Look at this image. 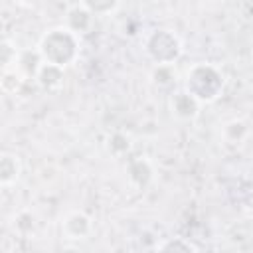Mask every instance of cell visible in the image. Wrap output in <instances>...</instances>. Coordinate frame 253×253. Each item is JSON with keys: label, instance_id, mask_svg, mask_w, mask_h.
<instances>
[{"label": "cell", "instance_id": "obj_1", "mask_svg": "<svg viewBox=\"0 0 253 253\" xmlns=\"http://www.w3.org/2000/svg\"><path fill=\"white\" fill-rule=\"evenodd\" d=\"M36 47L43 63L65 69L77 61L79 51H81V42H79V36H75L69 28L61 24V26H53L45 30Z\"/></svg>", "mask_w": 253, "mask_h": 253}, {"label": "cell", "instance_id": "obj_2", "mask_svg": "<svg viewBox=\"0 0 253 253\" xmlns=\"http://www.w3.org/2000/svg\"><path fill=\"white\" fill-rule=\"evenodd\" d=\"M182 87L200 105H210L221 97L225 89V75L215 63L198 61V63H192L184 73Z\"/></svg>", "mask_w": 253, "mask_h": 253}, {"label": "cell", "instance_id": "obj_3", "mask_svg": "<svg viewBox=\"0 0 253 253\" xmlns=\"http://www.w3.org/2000/svg\"><path fill=\"white\" fill-rule=\"evenodd\" d=\"M142 49L154 65H176L184 53L182 40L168 28H156L144 36Z\"/></svg>", "mask_w": 253, "mask_h": 253}, {"label": "cell", "instance_id": "obj_4", "mask_svg": "<svg viewBox=\"0 0 253 253\" xmlns=\"http://www.w3.org/2000/svg\"><path fill=\"white\" fill-rule=\"evenodd\" d=\"M93 219L83 210H71L61 217V235L67 241H85L93 235Z\"/></svg>", "mask_w": 253, "mask_h": 253}, {"label": "cell", "instance_id": "obj_5", "mask_svg": "<svg viewBox=\"0 0 253 253\" xmlns=\"http://www.w3.org/2000/svg\"><path fill=\"white\" fill-rule=\"evenodd\" d=\"M168 109H170V115L180 121V123H192L200 117V111H202V105L184 89H174L168 97Z\"/></svg>", "mask_w": 253, "mask_h": 253}, {"label": "cell", "instance_id": "obj_6", "mask_svg": "<svg viewBox=\"0 0 253 253\" xmlns=\"http://www.w3.org/2000/svg\"><path fill=\"white\" fill-rule=\"evenodd\" d=\"M63 26L69 28L75 36H87L91 34L93 26H95V16L93 12L85 6V2H75V4H69L65 8V20H63Z\"/></svg>", "mask_w": 253, "mask_h": 253}, {"label": "cell", "instance_id": "obj_7", "mask_svg": "<svg viewBox=\"0 0 253 253\" xmlns=\"http://www.w3.org/2000/svg\"><path fill=\"white\" fill-rule=\"evenodd\" d=\"M125 174L134 190H146L154 180V166L146 156H132L126 160Z\"/></svg>", "mask_w": 253, "mask_h": 253}, {"label": "cell", "instance_id": "obj_8", "mask_svg": "<svg viewBox=\"0 0 253 253\" xmlns=\"http://www.w3.org/2000/svg\"><path fill=\"white\" fill-rule=\"evenodd\" d=\"M42 67H43V59H42L38 47H22L20 49L14 69L22 75L24 81H36Z\"/></svg>", "mask_w": 253, "mask_h": 253}, {"label": "cell", "instance_id": "obj_9", "mask_svg": "<svg viewBox=\"0 0 253 253\" xmlns=\"http://www.w3.org/2000/svg\"><path fill=\"white\" fill-rule=\"evenodd\" d=\"M22 176V160L16 152H10V150H4L0 154V186L4 190L12 188L18 184Z\"/></svg>", "mask_w": 253, "mask_h": 253}, {"label": "cell", "instance_id": "obj_10", "mask_svg": "<svg viewBox=\"0 0 253 253\" xmlns=\"http://www.w3.org/2000/svg\"><path fill=\"white\" fill-rule=\"evenodd\" d=\"M36 83L45 93H57L63 87V83H65V69L49 65V63H43V67L38 73Z\"/></svg>", "mask_w": 253, "mask_h": 253}, {"label": "cell", "instance_id": "obj_11", "mask_svg": "<svg viewBox=\"0 0 253 253\" xmlns=\"http://www.w3.org/2000/svg\"><path fill=\"white\" fill-rule=\"evenodd\" d=\"M180 81V73L176 65H154L150 69V83L158 89H176Z\"/></svg>", "mask_w": 253, "mask_h": 253}, {"label": "cell", "instance_id": "obj_12", "mask_svg": "<svg viewBox=\"0 0 253 253\" xmlns=\"http://www.w3.org/2000/svg\"><path fill=\"white\" fill-rule=\"evenodd\" d=\"M249 136V125L243 119H229L221 125V138L227 144H241Z\"/></svg>", "mask_w": 253, "mask_h": 253}, {"label": "cell", "instance_id": "obj_13", "mask_svg": "<svg viewBox=\"0 0 253 253\" xmlns=\"http://www.w3.org/2000/svg\"><path fill=\"white\" fill-rule=\"evenodd\" d=\"M105 148L113 158H123V156H126L130 152L132 140L125 130H113L105 138Z\"/></svg>", "mask_w": 253, "mask_h": 253}, {"label": "cell", "instance_id": "obj_14", "mask_svg": "<svg viewBox=\"0 0 253 253\" xmlns=\"http://www.w3.org/2000/svg\"><path fill=\"white\" fill-rule=\"evenodd\" d=\"M12 225H14V231L18 235H32L36 231V225H38V219H36V213L32 210H20L14 219H12Z\"/></svg>", "mask_w": 253, "mask_h": 253}, {"label": "cell", "instance_id": "obj_15", "mask_svg": "<svg viewBox=\"0 0 253 253\" xmlns=\"http://www.w3.org/2000/svg\"><path fill=\"white\" fill-rule=\"evenodd\" d=\"M156 253H196V247L184 237H168L158 245Z\"/></svg>", "mask_w": 253, "mask_h": 253}, {"label": "cell", "instance_id": "obj_16", "mask_svg": "<svg viewBox=\"0 0 253 253\" xmlns=\"http://www.w3.org/2000/svg\"><path fill=\"white\" fill-rule=\"evenodd\" d=\"M18 53L20 47H16V43L10 38H4L0 42V61H2V71L4 69H14L16 61H18Z\"/></svg>", "mask_w": 253, "mask_h": 253}, {"label": "cell", "instance_id": "obj_17", "mask_svg": "<svg viewBox=\"0 0 253 253\" xmlns=\"http://www.w3.org/2000/svg\"><path fill=\"white\" fill-rule=\"evenodd\" d=\"M85 6L93 12V16H111L121 8V2L117 0H85Z\"/></svg>", "mask_w": 253, "mask_h": 253}, {"label": "cell", "instance_id": "obj_18", "mask_svg": "<svg viewBox=\"0 0 253 253\" xmlns=\"http://www.w3.org/2000/svg\"><path fill=\"white\" fill-rule=\"evenodd\" d=\"M22 83H24V79L16 69H4L2 71V89H4V93L14 95L20 89Z\"/></svg>", "mask_w": 253, "mask_h": 253}, {"label": "cell", "instance_id": "obj_19", "mask_svg": "<svg viewBox=\"0 0 253 253\" xmlns=\"http://www.w3.org/2000/svg\"><path fill=\"white\" fill-rule=\"evenodd\" d=\"M113 253H132V251H130L128 247H123V245H121V247H115Z\"/></svg>", "mask_w": 253, "mask_h": 253}]
</instances>
